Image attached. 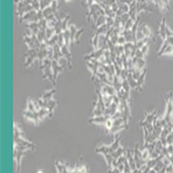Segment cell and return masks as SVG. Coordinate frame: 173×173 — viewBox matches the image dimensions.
Wrapping results in <instances>:
<instances>
[{"label": "cell", "mask_w": 173, "mask_h": 173, "mask_svg": "<svg viewBox=\"0 0 173 173\" xmlns=\"http://www.w3.org/2000/svg\"><path fill=\"white\" fill-rule=\"evenodd\" d=\"M58 37H59V35L53 36L48 42H47V44H48L49 46H51V47H53L54 45H56V44L58 43Z\"/></svg>", "instance_id": "obj_26"}, {"label": "cell", "mask_w": 173, "mask_h": 173, "mask_svg": "<svg viewBox=\"0 0 173 173\" xmlns=\"http://www.w3.org/2000/svg\"><path fill=\"white\" fill-rule=\"evenodd\" d=\"M172 133H173V125H172Z\"/></svg>", "instance_id": "obj_52"}, {"label": "cell", "mask_w": 173, "mask_h": 173, "mask_svg": "<svg viewBox=\"0 0 173 173\" xmlns=\"http://www.w3.org/2000/svg\"><path fill=\"white\" fill-rule=\"evenodd\" d=\"M105 125H106V128H107V129H108L109 132H110V129H111V128L113 127V120H112V119L107 120V122L105 123Z\"/></svg>", "instance_id": "obj_40"}, {"label": "cell", "mask_w": 173, "mask_h": 173, "mask_svg": "<svg viewBox=\"0 0 173 173\" xmlns=\"http://www.w3.org/2000/svg\"><path fill=\"white\" fill-rule=\"evenodd\" d=\"M145 68H146L145 60H144V59H138L137 64H136V66H135V69H138V70H141V71H143Z\"/></svg>", "instance_id": "obj_12"}, {"label": "cell", "mask_w": 173, "mask_h": 173, "mask_svg": "<svg viewBox=\"0 0 173 173\" xmlns=\"http://www.w3.org/2000/svg\"><path fill=\"white\" fill-rule=\"evenodd\" d=\"M156 112H153V113H149V114H147V116L145 117V119H144V121L147 122V123H150V124H153L154 120L157 119L156 117Z\"/></svg>", "instance_id": "obj_18"}, {"label": "cell", "mask_w": 173, "mask_h": 173, "mask_svg": "<svg viewBox=\"0 0 173 173\" xmlns=\"http://www.w3.org/2000/svg\"><path fill=\"white\" fill-rule=\"evenodd\" d=\"M57 106V102L54 100V99H50L48 101V110L50 112V116H52V114H53L54 110L56 109Z\"/></svg>", "instance_id": "obj_15"}, {"label": "cell", "mask_w": 173, "mask_h": 173, "mask_svg": "<svg viewBox=\"0 0 173 173\" xmlns=\"http://www.w3.org/2000/svg\"><path fill=\"white\" fill-rule=\"evenodd\" d=\"M51 14H53V10H52L51 9V6H49V7H47V9H45L43 10V15H44V18H47L48 16H50Z\"/></svg>", "instance_id": "obj_35"}, {"label": "cell", "mask_w": 173, "mask_h": 173, "mask_svg": "<svg viewBox=\"0 0 173 173\" xmlns=\"http://www.w3.org/2000/svg\"><path fill=\"white\" fill-rule=\"evenodd\" d=\"M149 173H158V172H157L154 169H151V170H150V172H149Z\"/></svg>", "instance_id": "obj_50"}, {"label": "cell", "mask_w": 173, "mask_h": 173, "mask_svg": "<svg viewBox=\"0 0 173 173\" xmlns=\"http://www.w3.org/2000/svg\"><path fill=\"white\" fill-rule=\"evenodd\" d=\"M24 36H27V37H32L33 36V33L30 28H25L24 30Z\"/></svg>", "instance_id": "obj_45"}, {"label": "cell", "mask_w": 173, "mask_h": 173, "mask_svg": "<svg viewBox=\"0 0 173 173\" xmlns=\"http://www.w3.org/2000/svg\"><path fill=\"white\" fill-rule=\"evenodd\" d=\"M27 110H28V111H31V112H36L34 103H33L32 99H28V100H27Z\"/></svg>", "instance_id": "obj_30"}, {"label": "cell", "mask_w": 173, "mask_h": 173, "mask_svg": "<svg viewBox=\"0 0 173 173\" xmlns=\"http://www.w3.org/2000/svg\"><path fill=\"white\" fill-rule=\"evenodd\" d=\"M58 45L60 46V48H61L62 46H64L65 45V43H64V38H63V35L62 33H60L59 37H58Z\"/></svg>", "instance_id": "obj_39"}, {"label": "cell", "mask_w": 173, "mask_h": 173, "mask_svg": "<svg viewBox=\"0 0 173 173\" xmlns=\"http://www.w3.org/2000/svg\"><path fill=\"white\" fill-rule=\"evenodd\" d=\"M38 117H40L41 120H43L45 117L50 116V112L48 109H41L40 111H38Z\"/></svg>", "instance_id": "obj_22"}, {"label": "cell", "mask_w": 173, "mask_h": 173, "mask_svg": "<svg viewBox=\"0 0 173 173\" xmlns=\"http://www.w3.org/2000/svg\"><path fill=\"white\" fill-rule=\"evenodd\" d=\"M128 75H129V70H128V69H124V68H122L121 74H120V78H121L122 82L127 79V78H128Z\"/></svg>", "instance_id": "obj_34"}, {"label": "cell", "mask_w": 173, "mask_h": 173, "mask_svg": "<svg viewBox=\"0 0 173 173\" xmlns=\"http://www.w3.org/2000/svg\"><path fill=\"white\" fill-rule=\"evenodd\" d=\"M38 173H43V172H41V171H38Z\"/></svg>", "instance_id": "obj_51"}, {"label": "cell", "mask_w": 173, "mask_h": 173, "mask_svg": "<svg viewBox=\"0 0 173 173\" xmlns=\"http://www.w3.org/2000/svg\"><path fill=\"white\" fill-rule=\"evenodd\" d=\"M62 70H63V68H62L61 66H59L58 61H56V60H52V71H53V77H54L55 82H56L59 73L62 72Z\"/></svg>", "instance_id": "obj_1"}, {"label": "cell", "mask_w": 173, "mask_h": 173, "mask_svg": "<svg viewBox=\"0 0 173 173\" xmlns=\"http://www.w3.org/2000/svg\"><path fill=\"white\" fill-rule=\"evenodd\" d=\"M83 31H84V29H83V28H80V29H78L77 33H76V37H75V42L79 43V40H80V38H81V36H82Z\"/></svg>", "instance_id": "obj_38"}, {"label": "cell", "mask_w": 173, "mask_h": 173, "mask_svg": "<svg viewBox=\"0 0 173 173\" xmlns=\"http://www.w3.org/2000/svg\"><path fill=\"white\" fill-rule=\"evenodd\" d=\"M114 22H115V19L114 18H110V17H107V24H108L110 27L114 25Z\"/></svg>", "instance_id": "obj_43"}, {"label": "cell", "mask_w": 173, "mask_h": 173, "mask_svg": "<svg viewBox=\"0 0 173 173\" xmlns=\"http://www.w3.org/2000/svg\"><path fill=\"white\" fill-rule=\"evenodd\" d=\"M138 30H140L141 33H143V36L145 37V38H153V33H151V30H150V28L148 27L147 25L146 24H140L139 25V28H138Z\"/></svg>", "instance_id": "obj_5"}, {"label": "cell", "mask_w": 173, "mask_h": 173, "mask_svg": "<svg viewBox=\"0 0 173 173\" xmlns=\"http://www.w3.org/2000/svg\"><path fill=\"white\" fill-rule=\"evenodd\" d=\"M56 21H48V28H55Z\"/></svg>", "instance_id": "obj_46"}, {"label": "cell", "mask_w": 173, "mask_h": 173, "mask_svg": "<svg viewBox=\"0 0 173 173\" xmlns=\"http://www.w3.org/2000/svg\"><path fill=\"white\" fill-rule=\"evenodd\" d=\"M40 51V50H38ZM38 52H34L33 54H31L30 56L26 57V63H25V67H30L31 65L33 64V62H35V60H38Z\"/></svg>", "instance_id": "obj_9"}, {"label": "cell", "mask_w": 173, "mask_h": 173, "mask_svg": "<svg viewBox=\"0 0 173 173\" xmlns=\"http://www.w3.org/2000/svg\"><path fill=\"white\" fill-rule=\"evenodd\" d=\"M58 64H59V66H61L63 69H65L67 65H69V60H67L65 56H62L58 60Z\"/></svg>", "instance_id": "obj_28"}, {"label": "cell", "mask_w": 173, "mask_h": 173, "mask_svg": "<svg viewBox=\"0 0 173 173\" xmlns=\"http://www.w3.org/2000/svg\"><path fill=\"white\" fill-rule=\"evenodd\" d=\"M51 9L53 10V14H57V12H58V2H57V0H53L51 4Z\"/></svg>", "instance_id": "obj_33"}, {"label": "cell", "mask_w": 173, "mask_h": 173, "mask_svg": "<svg viewBox=\"0 0 173 173\" xmlns=\"http://www.w3.org/2000/svg\"><path fill=\"white\" fill-rule=\"evenodd\" d=\"M55 93H56V90H55V89H52V90L45 92L43 94V96H41V98L45 99V100H50V99H52V97H53Z\"/></svg>", "instance_id": "obj_13"}, {"label": "cell", "mask_w": 173, "mask_h": 173, "mask_svg": "<svg viewBox=\"0 0 173 173\" xmlns=\"http://www.w3.org/2000/svg\"><path fill=\"white\" fill-rule=\"evenodd\" d=\"M85 1H86V5H87L88 7L96 3V0H85Z\"/></svg>", "instance_id": "obj_49"}, {"label": "cell", "mask_w": 173, "mask_h": 173, "mask_svg": "<svg viewBox=\"0 0 173 173\" xmlns=\"http://www.w3.org/2000/svg\"><path fill=\"white\" fill-rule=\"evenodd\" d=\"M146 73H147V71H146V68H145V69L142 71V73H141L139 79L137 80V90H139V91H141V87H142L143 83H144V79H145Z\"/></svg>", "instance_id": "obj_10"}, {"label": "cell", "mask_w": 173, "mask_h": 173, "mask_svg": "<svg viewBox=\"0 0 173 173\" xmlns=\"http://www.w3.org/2000/svg\"><path fill=\"white\" fill-rule=\"evenodd\" d=\"M63 35V38H64V43H65V46L70 47V44H72L70 42V29H67L62 33Z\"/></svg>", "instance_id": "obj_16"}, {"label": "cell", "mask_w": 173, "mask_h": 173, "mask_svg": "<svg viewBox=\"0 0 173 173\" xmlns=\"http://www.w3.org/2000/svg\"><path fill=\"white\" fill-rule=\"evenodd\" d=\"M166 19L165 18H163L161 21V23L159 24V35L160 37L162 38V40H166L167 39V35H166Z\"/></svg>", "instance_id": "obj_3"}, {"label": "cell", "mask_w": 173, "mask_h": 173, "mask_svg": "<svg viewBox=\"0 0 173 173\" xmlns=\"http://www.w3.org/2000/svg\"><path fill=\"white\" fill-rule=\"evenodd\" d=\"M136 19H137V18H132V17H131L130 19L127 21V23H125L124 29H127V30H131V29H132V27L134 26V24H135Z\"/></svg>", "instance_id": "obj_20"}, {"label": "cell", "mask_w": 173, "mask_h": 173, "mask_svg": "<svg viewBox=\"0 0 173 173\" xmlns=\"http://www.w3.org/2000/svg\"><path fill=\"white\" fill-rule=\"evenodd\" d=\"M69 29H70V42H72V44L75 42V37H76V33H77L78 31V28L76 27L74 24L70 25L69 26Z\"/></svg>", "instance_id": "obj_11"}, {"label": "cell", "mask_w": 173, "mask_h": 173, "mask_svg": "<svg viewBox=\"0 0 173 173\" xmlns=\"http://www.w3.org/2000/svg\"><path fill=\"white\" fill-rule=\"evenodd\" d=\"M149 40H150V39H149V38H144V39H142V40L137 41V42H136V43H135V45H136V47H137V49H141L143 46L148 45Z\"/></svg>", "instance_id": "obj_14"}, {"label": "cell", "mask_w": 173, "mask_h": 173, "mask_svg": "<svg viewBox=\"0 0 173 173\" xmlns=\"http://www.w3.org/2000/svg\"><path fill=\"white\" fill-rule=\"evenodd\" d=\"M23 115H24L25 118H27V119L31 120V121L35 122V124H38V122H40V117H38V112H31V111H25L23 113Z\"/></svg>", "instance_id": "obj_2"}, {"label": "cell", "mask_w": 173, "mask_h": 173, "mask_svg": "<svg viewBox=\"0 0 173 173\" xmlns=\"http://www.w3.org/2000/svg\"><path fill=\"white\" fill-rule=\"evenodd\" d=\"M104 2V3L105 4H107V5H108V6H110V7H111L112 6V5H113L114 3H116V0H105V1H103Z\"/></svg>", "instance_id": "obj_44"}, {"label": "cell", "mask_w": 173, "mask_h": 173, "mask_svg": "<svg viewBox=\"0 0 173 173\" xmlns=\"http://www.w3.org/2000/svg\"><path fill=\"white\" fill-rule=\"evenodd\" d=\"M26 28H30L32 30L33 35H38L40 33V26H38V22H29V23H26L25 24Z\"/></svg>", "instance_id": "obj_6"}, {"label": "cell", "mask_w": 173, "mask_h": 173, "mask_svg": "<svg viewBox=\"0 0 173 173\" xmlns=\"http://www.w3.org/2000/svg\"><path fill=\"white\" fill-rule=\"evenodd\" d=\"M164 54H166V56H168V54H172L173 56V45H169L168 47H167V48L162 52V56H164Z\"/></svg>", "instance_id": "obj_32"}, {"label": "cell", "mask_w": 173, "mask_h": 173, "mask_svg": "<svg viewBox=\"0 0 173 173\" xmlns=\"http://www.w3.org/2000/svg\"><path fill=\"white\" fill-rule=\"evenodd\" d=\"M125 153V149H124L122 147H119L118 149H117V150H115L113 153L111 154L112 156H113V159H118V158H120V156H124V154Z\"/></svg>", "instance_id": "obj_17"}, {"label": "cell", "mask_w": 173, "mask_h": 173, "mask_svg": "<svg viewBox=\"0 0 173 173\" xmlns=\"http://www.w3.org/2000/svg\"><path fill=\"white\" fill-rule=\"evenodd\" d=\"M99 36L93 35V38H92V40H91V44H92V47H93L94 50H98L99 49Z\"/></svg>", "instance_id": "obj_27"}, {"label": "cell", "mask_w": 173, "mask_h": 173, "mask_svg": "<svg viewBox=\"0 0 173 173\" xmlns=\"http://www.w3.org/2000/svg\"><path fill=\"white\" fill-rule=\"evenodd\" d=\"M52 2H53V0H40L41 10H44L45 9H47V7L51 6Z\"/></svg>", "instance_id": "obj_23"}, {"label": "cell", "mask_w": 173, "mask_h": 173, "mask_svg": "<svg viewBox=\"0 0 173 173\" xmlns=\"http://www.w3.org/2000/svg\"><path fill=\"white\" fill-rule=\"evenodd\" d=\"M103 1H105V0H103Z\"/></svg>", "instance_id": "obj_53"}, {"label": "cell", "mask_w": 173, "mask_h": 173, "mask_svg": "<svg viewBox=\"0 0 173 173\" xmlns=\"http://www.w3.org/2000/svg\"><path fill=\"white\" fill-rule=\"evenodd\" d=\"M122 90L125 91V92H130V90H131L130 83H129V82H128L127 79L122 82Z\"/></svg>", "instance_id": "obj_37"}, {"label": "cell", "mask_w": 173, "mask_h": 173, "mask_svg": "<svg viewBox=\"0 0 173 173\" xmlns=\"http://www.w3.org/2000/svg\"><path fill=\"white\" fill-rule=\"evenodd\" d=\"M31 2H32V0H23V1L19 2L18 4H16L17 5V10H22V9H24V7L28 6V5H30Z\"/></svg>", "instance_id": "obj_19"}, {"label": "cell", "mask_w": 173, "mask_h": 173, "mask_svg": "<svg viewBox=\"0 0 173 173\" xmlns=\"http://www.w3.org/2000/svg\"><path fill=\"white\" fill-rule=\"evenodd\" d=\"M31 5H32L33 10H36V12L41 10V3H40V0H32V2H31Z\"/></svg>", "instance_id": "obj_31"}, {"label": "cell", "mask_w": 173, "mask_h": 173, "mask_svg": "<svg viewBox=\"0 0 173 173\" xmlns=\"http://www.w3.org/2000/svg\"><path fill=\"white\" fill-rule=\"evenodd\" d=\"M111 119V117L110 116H99V117H91L90 119H89V122L90 123H96V124H105V123L107 122V120Z\"/></svg>", "instance_id": "obj_4"}, {"label": "cell", "mask_w": 173, "mask_h": 173, "mask_svg": "<svg viewBox=\"0 0 173 173\" xmlns=\"http://www.w3.org/2000/svg\"><path fill=\"white\" fill-rule=\"evenodd\" d=\"M38 37V41L41 42V43H46L47 40H46V31H43V30H40V33L36 35Z\"/></svg>", "instance_id": "obj_29"}, {"label": "cell", "mask_w": 173, "mask_h": 173, "mask_svg": "<svg viewBox=\"0 0 173 173\" xmlns=\"http://www.w3.org/2000/svg\"><path fill=\"white\" fill-rule=\"evenodd\" d=\"M166 35H167V37H173V31L170 29L168 26L166 27Z\"/></svg>", "instance_id": "obj_47"}, {"label": "cell", "mask_w": 173, "mask_h": 173, "mask_svg": "<svg viewBox=\"0 0 173 173\" xmlns=\"http://www.w3.org/2000/svg\"><path fill=\"white\" fill-rule=\"evenodd\" d=\"M55 35H56V33H55V28H47L46 29V40H47V42H48L50 39Z\"/></svg>", "instance_id": "obj_24"}, {"label": "cell", "mask_w": 173, "mask_h": 173, "mask_svg": "<svg viewBox=\"0 0 173 173\" xmlns=\"http://www.w3.org/2000/svg\"><path fill=\"white\" fill-rule=\"evenodd\" d=\"M38 26H40V30L46 31V29L48 28V21H47L46 18L38 21Z\"/></svg>", "instance_id": "obj_21"}, {"label": "cell", "mask_w": 173, "mask_h": 173, "mask_svg": "<svg viewBox=\"0 0 173 173\" xmlns=\"http://www.w3.org/2000/svg\"><path fill=\"white\" fill-rule=\"evenodd\" d=\"M141 73H142V71H141V70L135 69V70H134V72L132 73V74H133V78L135 80H138L139 77H140V75H141Z\"/></svg>", "instance_id": "obj_36"}, {"label": "cell", "mask_w": 173, "mask_h": 173, "mask_svg": "<svg viewBox=\"0 0 173 173\" xmlns=\"http://www.w3.org/2000/svg\"><path fill=\"white\" fill-rule=\"evenodd\" d=\"M144 56H145V54H144L140 49L136 50V57H138V59H144Z\"/></svg>", "instance_id": "obj_42"}, {"label": "cell", "mask_w": 173, "mask_h": 173, "mask_svg": "<svg viewBox=\"0 0 173 173\" xmlns=\"http://www.w3.org/2000/svg\"><path fill=\"white\" fill-rule=\"evenodd\" d=\"M70 19V15H67L65 17L62 19V24H61V28H62V30H67V29H69V26H67V23H69V21Z\"/></svg>", "instance_id": "obj_25"}, {"label": "cell", "mask_w": 173, "mask_h": 173, "mask_svg": "<svg viewBox=\"0 0 173 173\" xmlns=\"http://www.w3.org/2000/svg\"><path fill=\"white\" fill-rule=\"evenodd\" d=\"M148 49H149V46H148V45H145V46H143L142 48L140 49V50L142 51L144 54H146V53L148 52Z\"/></svg>", "instance_id": "obj_48"}, {"label": "cell", "mask_w": 173, "mask_h": 173, "mask_svg": "<svg viewBox=\"0 0 173 173\" xmlns=\"http://www.w3.org/2000/svg\"><path fill=\"white\" fill-rule=\"evenodd\" d=\"M112 27V26H111ZM110 28V26L107 24H104V25H102V26H99V28H96V30H94V35H98V36H101V35H106L107 33V31H108V29Z\"/></svg>", "instance_id": "obj_7"}, {"label": "cell", "mask_w": 173, "mask_h": 173, "mask_svg": "<svg viewBox=\"0 0 173 173\" xmlns=\"http://www.w3.org/2000/svg\"><path fill=\"white\" fill-rule=\"evenodd\" d=\"M106 23H107V16H99L98 20H96V23H94V27H93V29L96 30V28H99V26L106 24Z\"/></svg>", "instance_id": "obj_8"}, {"label": "cell", "mask_w": 173, "mask_h": 173, "mask_svg": "<svg viewBox=\"0 0 173 173\" xmlns=\"http://www.w3.org/2000/svg\"><path fill=\"white\" fill-rule=\"evenodd\" d=\"M125 43H127V40H125L124 37V36H119L118 37V42H117V45H122V46H124Z\"/></svg>", "instance_id": "obj_41"}]
</instances>
